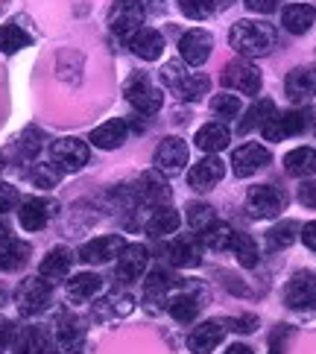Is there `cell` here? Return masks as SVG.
<instances>
[{"label": "cell", "mask_w": 316, "mask_h": 354, "mask_svg": "<svg viewBox=\"0 0 316 354\" xmlns=\"http://www.w3.org/2000/svg\"><path fill=\"white\" fill-rule=\"evenodd\" d=\"M229 44L237 56L261 59L278 47V30L267 21H237L229 30Z\"/></svg>", "instance_id": "6da1fadb"}, {"label": "cell", "mask_w": 316, "mask_h": 354, "mask_svg": "<svg viewBox=\"0 0 316 354\" xmlns=\"http://www.w3.org/2000/svg\"><path fill=\"white\" fill-rule=\"evenodd\" d=\"M161 80L176 97L185 100V103H199V100L211 91V80L205 73H187V65L179 59H173L161 68Z\"/></svg>", "instance_id": "7a4b0ae2"}, {"label": "cell", "mask_w": 316, "mask_h": 354, "mask_svg": "<svg viewBox=\"0 0 316 354\" xmlns=\"http://www.w3.org/2000/svg\"><path fill=\"white\" fill-rule=\"evenodd\" d=\"M144 0H115L109 9V30L115 32V39L129 41L144 27Z\"/></svg>", "instance_id": "3957f363"}, {"label": "cell", "mask_w": 316, "mask_h": 354, "mask_svg": "<svg viewBox=\"0 0 316 354\" xmlns=\"http://www.w3.org/2000/svg\"><path fill=\"white\" fill-rule=\"evenodd\" d=\"M284 208H287V194L281 191V187H272V185L249 187L246 214L252 220H275Z\"/></svg>", "instance_id": "277c9868"}, {"label": "cell", "mask_w": 316, "mask_h": 354, "mask_svg": "<svg viewBox=\"0 0 316 354\" xmlns=\"http://www.w3.org/2000/svg\"><path fill=\"white\" fill-rule=\"evenodd\" d=\"M88 158H91V149L80 138H59L50 147V164L59 173H80L88 164Z\"/></svg>", "instance_id": "5b68a950"}, {"label": "cell", "mask_w": 316, "mask_h": 354, "mask_svg": "<svg viewBox=\"0 0 316 354\" xmlns=\"http://www.w3.org/2000/svg\"><path fill=\"white\" fill-rule=\"evenodd\" d=\"M50 296H53V284L44 281L41 275L24 278L15 290V305L24 316H39L41 310H47Z\"/></svg>", "instance_id": "8992f818"}, {"label": "cell", "mask_w": 316, "mask_h": 354, "mask_svg": "<svg viewBox=\"0 0 316 354\" xmlns=\"http://www.w3.org/2000/svg\"><path fill=\"white\" fill-rule=\"evenodd\" d=\"M308 123H310V111L305 109H293V111H284V115H275L261 126V135H263V141H284V138L290 135H301L308 129Z\"/></svg>", "instance_id": "52a82bcc"}, {"label": "cell", "mask_w": 316, "mask_h": 354, "mask_svg": "<svg viewBox=\"0 0 316 354\" xmlns=\"http://www.w3.org/2000/svg\"><path fill=\"white\" fill-rule=\"evenodd\" d=\"M123 94H126V100H129V106L135 111H141V115H156V111L161 109V103H164L161 91L149 82V77H144V73H135V77L126 82Z\"/></svg>", "instance_id": "ba28073f"}, {"label": "cell", "mask_w": 316, "mask_h": 354, "mask_svg": "<svg viewBox=\"0 0 316 354\" xmlns=\"http://www.w3.org/2000/svg\"><path fill=\"white\" fill-rule=\"evenodd\" d=\"M284 305L290 310L316 308V275L310 270H299L284 287Z\"/></svg>", "instance_id": "9c48e42d"}, {"label": "cell", "mask_w": 316, "mask_h": 354, "mask_svg": "<svg viewBox=\"0 0 316 354\" xmlns=\"http://www.w3.org/2000/svg\"><path fill=\"white\" fill-rule=\"evenodd\" d=\"M135 194H138V202H144V205H149V208H164L173 196L164 173L156 170V167L141 173V179L135 182Z\"/></svg>", "instance_id": "30bf717a"}, {"label": "cell", "mask_w": 316, "mask_h": 354, "mask_svg": "<svg viewBox=\"0 0 316 354\" xmlns=\"http://www.w3.org/2000/svg\"><path fill=\"white\" fill-rule=\"evenodd\" d=\"M272 161V153L263 144H243L232 153V170L237 179H249V176L261 173Z\"/></svg>", "instance_id": "8fae6325"}, {"label": "cell", "mask_w": 316, "mask_h": 354, "mask_svg": "<svg viewBox=\"0 0 316 354\" xmlns=\"http://www.w3.org/2000/svg\"><path fill=\"white\" fill-rule=\"evenodd\" d=\"M261 82H263L261 71L255 65H249V59L232 62V65H225V71H223V88L237 91V94H258Z\"/></svg>", "instance_id": "7c38bea8"}, {"label": "cell", "mask_w": 316, "mask_h": 354, "mask_svg": "<svg viewBox=\"0 0 316 354\" xmlns=\"http://www.w3.org/2000/svg\"><path fill=\"white\" fill-rule=\"evenodd\" d=\"M214 50V39L208 30H187L179 39V56L187 68H202Z\"/></svg>", "instance_id": "4fadbf2b"}, {"label": "cell", "mask_w": 316, "mask_h": 354, "mask_svg": "<svg viewBox=\"0 0 316 354\" xmlns=\"http://www.w3.org/2000/svg\"><path fill=\"white\" fill-rule=\"evenodd\" d=\"M15 354H59L56 334H50L41 325H30L15 334Z\"/></svg>", "instance_id": "5bb4252c"}, {"label": "cell", "mask_w": 316, "mask_h": 354, "mask_svg": "<svg viewBox=\"0 0 316 354\" xmlns=\"http://www.w3.org/2000/svg\"><path fill=\"white\" fill-rule=\"evenodd\" d=\"M56 202L41 199V196H30V199H21L18 205V223L24 232H41L44 225L50 223V217L56 214Z\"/></svg>", "instance_id": "9a60e30c"}, {"label": "cell", "mask_w": 316, "mask_h": 354, "mask_svg": "<svg viewBox=\"0 0 316 354\" xmlns=\"http://www.w3.org/2000/svg\"><path fill=\"white\" fill-rule=\"evenodd\" d=\"M202 240L196 234H179V237H173L170 240V246H167V258L173 267H179V270H194L202 263Z\"/></svg>", "instance_id": "2e32d148"}, {"label": "cell", "mask_w": 316, "mask_h": 354, "mask_svg": "<svg viewBox=\"0 0 316 354\" xmlns=\"http://www.w3.org/2000/svg\"><path fill=\"white\" fill-rule=\"evenodd\" d=\"M187 156H191V149H187L182 138H164L156 149V170H161L164 176L182 173L187 164Z\"/></svg>", "instance_id": "e0dca14e"}, {"label": "cell", "mask_w": 316, "mask_h": 354, "mask_svg": "<svg viewBox=\"0 0 316 354\" xmlns=\"http://www.w3.org/2000/svg\"><path fill=\"white\" fill-rule=\"evenodd\" d=\"M126 246V240L120 234H106V237H94L88 243L80 246V261L82 263H109L115 261Z\"/></svg>", "instance_id": "ac0fdd59"}, {"label": "cell", "mask_w": 316, "mask_h": 354, "mask_svg": "<svg viewBox=\"0 0 316 354\" xmlns=\"http://www.w3.org/2000/svg\"><path fill=\"white\" fill-rule=\"evenodd\" d=\"M30 243L12 237L6 223H0V272H15L30 261Z\"/></svg>", "instance_id": "d6986e66"}, {"label": "cell", "mask_w": 316, "mask_h": 354, "mask_svg": "<svg viewBox=\"0 0 316 354\" xmlns=\"http://www.w3.org/2000/svg\"><path fill=\"white\" fill-rule=\"evenodd\" d=\"M284 94L290 103L305 106L316 97V68H296L287 73L284 80Z\"/></svg>", "instance_id": "ffe728a7"}, {"label": "cell", "mask_w": 316, "mask_h": 354, "mask_svg": "<svg viewBox=\"0 0 316 354\" xmlns=\"http://www.w3.org/2000/svg\"><path fill=\"white\" fill-rule=\"evenodd\" d=\"M147 263H149V249L144 243H126L123 252L118 255V278L126 284H132L144 275Z\"/></svg>", "instance_id": "44dd1931"}, {"label": "cell", "mask_w": 316, "mask_h": 354, "mask_svg": "<svg viewBox=\"0 0 316 354\" xmlns=\"http://www.w3.org/2000/svg\"><path fill=\"white\" fill-rule=\"evenodd\" d=\"M225 176V161H220L217 156H205L199 164H194L191 170H187V185L194 187V191H211L214 185Z\"/></svg>", "instance_id": "7402d4cb"}, {"label": "cell", "mask_w": 316, "mask_h": 354, "mask_svg": "<svg viewBox=\"0 0 316 354\" xmlns=\"http://www.w3.org/2000/svg\"><path fill=\"white\" fill-rule=\"evenodd\" d=\"M56 343H59L62 351L80 354V348L85 343V325H82V319H77L73 313H62L56 319Z\"/></svg>", "instance_id": "603a6c76"}, {"label": "cell", "mask_w": 316, "mask_h": 354, "mask_svg": "<svg viewBox=\"0 0 316 354\" xmlns=\"http://www.w3.org/2000/svg\"><path fill=\"white\" fill-rule=\"evenodd\" d=\"M223 337H225L223 322H217V319L202 322V325L194 328L191 334H187V348H191L194 354H211L214 348L223 343Z\"/></svg>", "instance_id": "cb8c5ba5"}, {"label": "cell", "mask_w": 316, "mask_h": 354, "mask_svg": "<svg viewBox=\"0 0 316 354\" xmlns=\"http://www.w3.org/2000/svg\"><path fill=\"white\" fill-rule=\"evenodd\" d=\"M126 138H129V123L120 120V118H111L106 123H100L97 129L88 135V141H91L97 149H118V147H123Z\"/></svg>", "instance_id": "d4e9b609"}, {"label": "cell", "mask_w": 316, "mask_h": 354, "mask_svg": "<svg viewBox=\"0 0 316 354\" xmlns=\"http://www.w3.org/2000/svg\"><path fill=\"white\" fill-rule=\"evenodd\" d=\"M71 267H73V252L65 249V246H56V249H50L47 255H44V261L39 263V275L44 278V281L53 284V281L68 278Z\"/></svg>", "instance_id": "484cf974"}, {"label": "cell", "mask_w": 316, "mask_h": 354, "mask_svg": "<svg viewBox=\"0 0 316 354\" xmlns=\"http://www.w3.org/2000/svg\"><path fill=\"white\" fill-rule=\"evenodd\" d=\"M196 147L202 149V153H208V156H217L220 149L229 147L232 141V129L225 123H205V126H199L196 129Z\"/></svg>", "instance_id": "4316f807"}, {"label": "cell", "mask_w": 316, "mask_h": 354, "mask_svg": "<svg viewBox=\"0 0 316 354\" xmlns=\"http://www.w3.org/2000/svg\"><path fill=\"white\" fill-rule=\"evenodd\" d=\"M100 290H103V278H100L97 272H77L68 281L65 293H68V301H73V305H85V301H91Z\"/></svg>", "instance_id": "83f0119b"}, {"label": "cell", "mask_w": 316, "mask_h": 354, "mask_svg": "<svg viewBox=\"0 0 316 354\" xmlns=\"http://www.w3.org/2000/svg\"><path fill=\"white\" fill-rule=\"evenodd\" d=\"M126 44H129L132 53H135L138 59H144V62H156V59L164 53V39H161V32L149 30V27H141Z\"/></svg>", "instance_id": "f1b7e54d"}, {"label": "cell", "mask_w": 316, "mask_h": 354, "mask_svg": "<svg viewBox=\"0 0 316 354\" xmlns=\"http://www.w3.org/2000/svg\"><path fill=\"white\" fill-rule=\"evenodd\" d=\"M313 21H316V9L308 6V3H290V6L281 9L284 30L293 32V35H305L313 27Z\"/></svg>", "instance_id": "f546056e"}, {"label": "cell", "mask_w": 316, "mask_h": 354, "mask_svg": "<svg viewBox=\"0 0 316 354\" xmlns=\"http://www.w3.org/2000/svg\"><path fill=\"white\" fill-rule=\"evenodd\" d=\"M170 287H173V278H170L167 272H164V270L149 272V278H147V290H144V301H147V308H149V310L167 308Z\"/></svg>", "instance_id": "4dcf8cb0"}, {"label": "cell", "mask_w": 316, "mask_h": 354, "mask_svg": "<svg viewBox=\"0 0 316 354\" xmlns=\"http://www.w3.org/2000/svg\"><path fill=\"white\" fill-rule=\"evenodd\" d=\"M284 170L287 176H296V179H308L316 173V149L313 147H296L284 156Z\"/></svg>", "instance_id": "1f68e13d"}, {"label": "cell", "mask_w": 316, "mask_h": 354, "mask_svg": "<svg viewBox=\"0 0 316 354\" xmlns=\"http://www.w3.org/2000/svg\"><path fill=\"white\" fill-rule=\"evenodd\" d=\"M144 232L149 237H167V234H176L179 232V211H173V208H156L153 214L147 217L144 223Z\"/></svg>", "instance_id": "d6a6232c"}, {"label": "cell", "mask_w": 316, "mask_h": 354, "mask_svg": "<svg viewBox=\"0 0 316 354\" xmlns=\"http://www.w3.org/2000/svg\"><path fill=\"white\" fill-rule=\"evenodd\" d=\"M167 310H170V316L176 322L187 325V322H194L199 316V299L194 293H173L167 299Z\"/></svg>", "instance_id": "836d02e7"}, {"label": "cell", "mask_w": 316, "mask_h": 354, "mask_svg": "<svg viewBox=\"0 0 316 354\" xmlns=\"http://www.w3.org/2000/svg\"><path fill=\"white\" fill-rule=\"evenodd\" d=\"M272 115H275V103H272V100H258V103L246 111V118L237 123V135H249V132L261 129V126L267 123Z\"/></svg>", "instance_id": "e575fe53"}, {"label": "cell", "mask_w": 316, "mask_h": 354, "mask_svg": "<svg viewBox=\"0 0 316 354\" xmlns=\"http://www.w3.org/2000/svg\"><path fill=\"white\" fill-rule=\"evenodd\" d=\"M229 252H234V258H237L240 267H246V270L258 267V258H261V255H258V243H255V240H252L249 234H243V232H234Z\"/></svg>", "instance_id": "d590c367"}, {"label": "cell", "mask_w": 316, "mask_h": 354, "mask_svg": "<svg viewBox=\"0 0 316 354\" xmlns=\"http://www.w3.org/2000/svg\"><path fill=\"white\" fill-rule=\"evenodd\" d=\"M30 44H32V35L24 32L18 24H3V27H0V53L12 56V53H18V50L30 47Z\"/></svg>", "instance_id": "8d00e7d4"}, {"label": "cell", "mask_w": 316, "mask_h": 354, "mask_svg": "<svg viewBox=\"0 0 316 354\" xmlns=\"http://www.w3.org/2000/svg\"><path fill=\"white\" fill-rule=\"evenodd\" d=\"M299 229H301V225H299L296 220H281V223H275L272 229L267 232V246L275 249V252L293 246L296 237H299Z\"/></svg>", "instance_id": "74e56055"}, {"label": "cell", "mask_w": 316, "mask_h": 354, "mask_svg": "<svg viewBox=\"0 0 316 354\" xmlns=\"http://www.w3.org/2000/svg\"><path fill=\"white\" fill-rule=\"evenodd\" d=\"M232 237H234V229H232L229 223H217V220H214V223L208 225V229L202 232V237H199V240H202V243H205L208 249L225 252V249L232 246Z\"/></svg>", "instance_id": "f35d334b"}, {"label": "cell", "mask_w": 316, "mask_h": 354, "mask_svg": "<svg viewBox=\"0 0 316 354\" xmlns=\"http://www.w3.org/2000/svg\"><path fill=\"white\" fill-rule=\"evenodd\" d=\"M185 211H187V225H191L194 232H205L208 225L217 220V214H214L208 202H187Z\"/></svg>", "instance_id": "ab89813d"}, {"label": "cell", "mask_w": 316, "mask_h": 354, "mask_svg": "<svg viewBox=\"0 0 316 354\" xmlns=\"http://www.w3.org/2000/svg\"><path fill=\"white\" fill-rule=\"evenodd\" d=\"M211 111L217 118H237L240 111H243V103H240V97L237 94H217L211 100Z\"/></svg>", "instance_id": "60d3db41"}, {"label": "cell", "mask_w": 316, "mask_h": 354, "mask_svg": "<svg viewBox=\"0 0 316 354\" xmlns=\"http://www.w3.org/2000/svg\"><path fill=\"white\" fill-rule=\"evenodd\" d=\"M179 9H182V15L191 21H205L214 15L211 0H179Z\"/></svg>", "instance_id": "b9f144b4"}, {"label": "cell", "mask_w": 316, "mask_h": 354, "mask_svg": "<svg viewBox=\"0 0 316 354\" xmlns=\"http://www.w3.org/2000/svg\"><path fill=\"white\" fill-rule=\"evenodd\" d=\"M293 334L290 325H278L275 331L270 334V354H287V339Z\"/></svg>", "instance_id": "7bdbcfd3"}, {"label": "cell", "mask_w": 316, "mask_h": 354, "mask_svg": "<svg viewBox=\"0 0 316 354\" xmlns=\"http://www.w3.org/2000/svg\"><path fill=\"white\" fill-rule=\"evenodd\" d=\"M225 331H237V334H252L258 328V316H237V319H223Z\"/></svg>", "instance_id": "ee69618b"}, {"label": "cell", "mask_w": 316, "mask_h": 354, "mask_svg": "<svg viewBox=\"0 0 316 354\" xmlns=\"http://www.w3.org/2000/svg\"><path fill=\"white\" fill-rule=\"evenodd\" d=\"M21 205V194H18V187H12L6 182H0V214H6L12 208H18Z\"/></svg>", "instance_id": "f6af8a7d"}, {"label": "cell", "mask_w": 316, "mask_h": 354, "mask_svg": "<svg viewBox=\"0 0 316 354\" xmlns=\"http://www.w3.org/2000/svg\"><path fill=\"white\" fill-rule=\"evenodd\" d=\"M30 179L39 185V187H53L56 185V179H59V170L50 164V167H35L32 173H30Z\"/></svg>", "instance_id": "bcb514c9"}, {"label": "cell", "mask_w": 316, "mask_h": 354, "mask_svg": "<svg viewBox=\"0 0 316 354\" xmlns=\"http://www.w3.org/2000/svg\"><path fill=\"white\" fill-rule=\"evenodd\" d=\"M21 156L24 158H35V156H39V149H41V141H39V132H35V129H30L27 135H24L21 138Z\"/></svg>", "instance_id": "7dc6e473"}, {"label": "cell", "mask_w": 316, "mask_h": 354, "mask_svg": "<svg viewBox=\"0 0 316 354\" xmlns=\"http://www.w3.org/2000/svg\"><path fill=\"white\" fill-rule=\"evenodd\" d=\"M15 334H18V331H15V325L0 316V351H6L12 343H15Z\"/></svg>", "instance_id": "c3c4849f"}, {"label": "cell", "mask_w": 316, "mask_h": 354, "mask_svg": "<svg viewBox=\"0 0 316 354\" xmlns=\"http://www.w3.org/2000/svg\"><path fill=\"white\" fill-rule=\"evenodd\" d=\"M243 6L249 12H258V15H270L278 9V0H243Z\"/></svg>", "instance_id": "681fc988"}, {"label": "cell", "mask_w": 316, "mask_h": 354, "mask_svg": "<svg viewBox=\"0 0 316 354\" xmlns=\"http://www.w3.org/2000/svg\"><path fill=\"white\" fill-rule=\"evenodd\" d=\"M299 202L305 208H316V182H305L299 187Z\"/></svg>", "instance_id": "f907efd6"}, {"label": "cell", "mask_w": 316, "mask_h": 354, "mask_svg": "<svg viewBox=\"0 0 316 354\" xmlns=\"http://www.w3.org/2000/svg\"><path fill=\"white\" fill-rule=\"evenodd\" d=\"M299 237H301V243H305L310 252H316V220H310V223H305L299 229Z\"/></svg>", "instance_id": "816d5d0a"}, {"label": "cell", "mask_w": 316, "mask_h": 354, "mask_svg": "<svg viewBox=\"0 0 316 354\" xmlns=\"http://www.w3.org/2000/svg\"><path fill=\"white\" fill-rule=\"evenodd\" d=\"M223 354H252V348L249 346H243V343H234V346H229Z\"/></svg>", "instance_id": "f5cc1de1"}, {"label": "cell", "mask_w": 316, "mask_h": 354, "mask_svg": "<svg viewBox=\"0 0 316 354\" xmlns=\"http://www.w3.org/2000/svg\"><path fill=\"white\" fill-rule=\"evenodd\" d=\"M234 3V0H211V6H214V15H217V12H225Z\"/></svg>", "instance_id": "db71d44e"}, {"label": "cell", "mask_w": 316, "mask_h": 354, "mask_svg": "<svg viewBox=\"0 0 316 354\" xmlns=\"http://www.w3.org/2000/svg\"><path fill=\"white\" fill-rule=\"evenodd\" d=\"M3 167H6V158H3V156H0V170H3Z\"/></svg>", "instance_id": "11a10c76"}]
</instances>
